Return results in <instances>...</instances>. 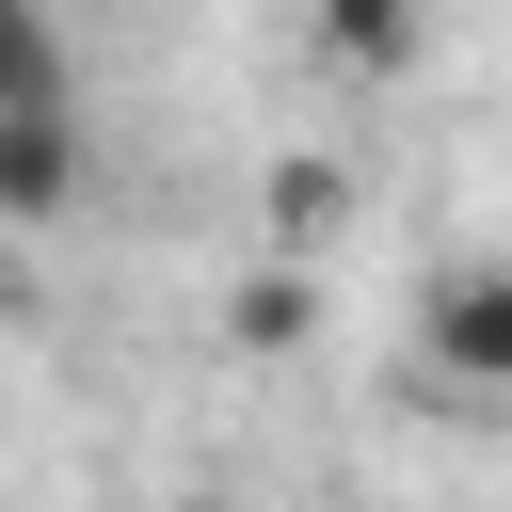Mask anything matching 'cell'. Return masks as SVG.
<instances>
[{"mask_svg":"<svg viewBox=\"0 0 512 512\" xmlns=\"http://www.w3.org/2000/svg\"><path fill=\"white\" fill-rule=\"evenodd\" d=\"M336 208H352V176H336V160H272V176H256V256H320V240H336Z\"/></svg>","mask_w":512,"mask_h":512,"instance_id":"4","label":"cell"},{"mask_svg":"<svg viewBox=\"0 0 512 512\" xmlns=\"http://www.w3.org/2000/svg\"><path fill=\"white\" fill-rule=\"evenodd\" d=\"M0 112H64V32L32 0H0Z\"/></svg>","mask_w":512,"mask_h":512,"instance_id":"6","label":"cell"},{"mask_svg":"<svg viewBox=\"0 0 512 512\" xmlns=\"http://www.w3.org/2000/svg\"><path fill=\"white\" fill-rule=\"evenodd\" d=\"M416 368H432V400L512 416V256H448L416 288Z\"/></svg>","mask_w":512,"mask_h":512,"instance_id":"1","label":"cell"},{"mask_svg":"<svg viewBox=\"0 0 512 512\" xmlns=\"http://www.w3.org/2000/svg\"><path fill=\"white\" fill-rule=\"evenodd\" d=\"M80 208V112H0V224Z\"/></svg>","mask_w":512,"mask_h":512,"instance_id":"2","label":"cell"},{"mask_svg":"<svg viewBox=\"0 0 512 512\" xmlns=\"http://www.w3.org/2000/svg\"><path fill=\"white\" fill-rule=\"evenodd\" d=\"M224 336H240V352H304V336H320V288H304V256H256V272L224 288Z\"/></svg>","mask_w":512,"mask_h":512,"instance_id":"5","label":"cell"},{"mask_svg":"<svg viewBox=\"0 0 512 512\" xmlns=\"http://www.w3.org/2000/svg\"><path fill=\"white\" fill-rule=\"evenodd\" d=\"M176 512H224V496H176Z\"/></svg>","mask_w":512,"mask_h":512,"instance_id":"7","label":"cell"},{"mask_svg":"<svg viewBox=\"0 0 512 512\" xmlns=\"http://www.w3.org/2000/svg\"><path fill=\"white\" fill-rule=\"evenodd\" d=\"M304 16L352 80H416V48H432V0H304Z\"/></svg>","mask_w":512,"mask_h":512,"instance_id":"3","label":"cell"}]
</instances>
